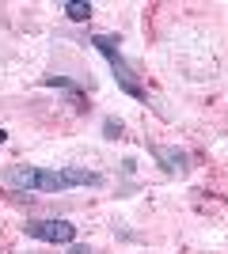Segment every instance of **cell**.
<instances>
[{
  "label": "cell",
  "instance_id": "6da1fadb",
  "mask_svg": "<svg viewBox=\"0 0 228 254\" xmlns=\"http://www.w3.org/2000/svg\"><path fill=\"white\" fill-rule=\"evenodd\" d=\"M103 175L99 171H84V167H31V163H19V167H4V186L8 190H31V193H65L73 186H99Z\"/></svg>",
  "mask_w": 228,
  "mask_h": 254
},
{
  "label": "cell",
  "instance_id": "7a4b0ae2",
  "mask_svg": "<svg viewBox=\"0 0 228 254\" xmlns=\"http://www.w3.org/2000/svg\"><path fill=\"white\" fill-rule=\"evenodd\" d=\"M91 46H95V50L107 57V64H110V72H114V80H118L122 91H126V95H133L137 103H145V87H141V80L133 76V68L126 64V57L118 53V34H95V38H91Z\"/></svg>",
  "mask_w": 228,
  "mask_h": 254
},
{
  "label": "cell",
  "instance_id": "3957f363",
  "mask_svg": "<svg viewBox=\"0 0 228 254\" xmlns=\"http://www.w3.org/2000/svg\"><path fill=\"white\" fill-rule=\"evenodd\" d=\"M23 232L31 235V239H38V243H57V247H69L76 243V224L73 220H31Z\"/></svg>",
  "mask_w": 228,
  "mask_h": 254
},
{
  "label": "cell",
  "instance_id": "277c9868",
  "mask_svg": "<svg viewBox=\"0 0 228 254\" xmlns=\"http://www.w3.org/2000/svg\"><path fill=\"white\" fill-rule=\"evenodd\" d=\"M152 156H156V163H160L167 175H183V171L190 167V152H186V148H167V144H152Z\"/></svg>",
  "mask_w": 228,
  "mask_h": 254
},
{
  "label": "cell",
  "instance_id": "5b68a950",
  "mask_svg": "<svg viewBox=\"0 0 228 254\" xmlns=\"http://www.w3.org/2000/svg\"><path fill=\"white\" fill-rule=\"evenodd\" d=\"M46 87H65V91H73V95H76V106H80V110L87 106L84 91H80V87H76V80H69V76H46Z\"/></svg>",
  "mask_w": 228,
  "mask_h": 254
},
{
  "label": "cell",
  "instance_id": "8992f818",
  "mask_svg": "<svg viewBox=\"0 0 228 254\" xmlns=\"http://www.w3.org/2000/svg\"><path fill=\"white\" fill-rule=\"evenodd\" d=\"M65 15L73 23H87V19H91V4H87V0H69V4H65Z\"/></svg>",
  "mask_w": 228,
  "mask_h": 254
},
{
  "label": "cell",
  "instance_id": "52a82bcc",
  "mask_svg": "<svg viewBox=\"0 0 228 254\" xmlns=\"http://www.w3.org/2000/svg\"><path fill=\"white\" fill-rule=\"evenodd\" d=\"M103 133H107V140H118L122 137V122L118 118H103Z\"/></svg>",
  "mask_w": 228,
  "mask_h": 254
},
{
  "label": "cell",
  "instance_id": "ba28073f",
  "mask_svg": "<svg viewBox=\"0 0 228 254\" xmlns=\"http://www.w3.org/2000/svg\"><path fill=\"white\" fill-rule=\"evenodd\" d=\"M69 254H91V247H84V243H69Z\"/></svg>",
  "mask_w": 228,
  "mask_h": 254
},
{
  "label": "cell",
  "instance_id": "9c48e42d",
  "mask_svg": "<svg viewBox=\"0 0 228 254\" xmlns=\"http://www.w3.org/2000/svg\"><path fill=\"white\" fill-rule=\"evenodd\" d=\"M4 140H8V133H4V129H0V144H4Z\"/></svg>",
  "mask_w": 228,
  "mask_h": 254
}]
</instances>
